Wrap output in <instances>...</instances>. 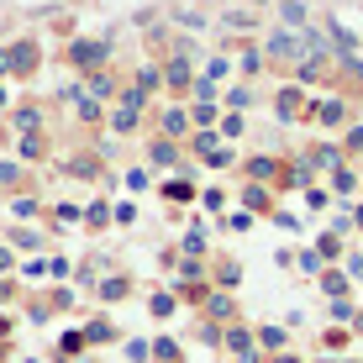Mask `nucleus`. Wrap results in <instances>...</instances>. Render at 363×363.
<instances>
[{"mask_svg": "<svg viewBox=\"0 0 363 363\" xmlns=\"http://www.w3.org/2000/svg\"><path fill=\"white\" fill-rule=\"evenodd\" d=\"M264 58H269V64L274 69H300V64H306V37H300V32H290V27H284V32H274L269 37V48H264Z\"/></svg>", "mask_w": 363, "mask_h": 363, "instance_id": "nucleus-1", "label": "nucleus"}, {"mask_svg": "<svg viewBox=\"0 0 363 363\" xmlns=\"http://www.w3.org/2000/svg\"><path fill=\"white\" fill-rule=\"evenodd\" d=\"M74 64H79L84 74H100V64H106V58H111V43H74Z\"/></svg>", "mask_w": 363, "mask_h": 363, "instance_id": "nucleus-2", "label": "nucleus"}, {"mask_svg": "<svg viewBox=\"0 0 363 363\" xmlns=\"http://www.w3.org/2000/svg\"><path fill=\"white\" fill-rule=\"evenodd\" d=\"M137 111H143V90H127V95H121V106L111 111V127H116V132H132V127H137Z\"/></svg>", "mask_w": 363, "mask_h": 363, "instance_id": "nucleus-3", "label": "nucleus"}, {"mask_svg": "<svg viewBox=\"0 0 363 363\" xmlns=\"http://www.w3.org/2000/svg\"><path fill=\"white\" fill-rule=\"evenodd\" d=\"M311 116H316L321 127H342V121H347V100H316Z\"/></svg>", "mask_w": 363, "mask_h": 363, "instance_id": "nucleus-4", "label": "nucleus"}, {"mask_svg": "<svg viewBox=\"0 0 363 363\" xmlns=\"http://www.w3.org/2000/svg\"><path fill=\"white\" fill-rule=\"evenodd\" d=\"M274 111H279V121H295L300 111H306V95H300L295 84H290V90H279V95H274Z\"/></svg>", "mask_w": 363, "mask_h": 363, "instance_id": "nucleus-5", "label": "nucleus"}, {"mask_svg": "<svg viewBox=\"0 0 363 363\" xmlns=\"http://www.w3.org/2000/svg\"><path fill=\"white\" fill-rule=\"evenodd\" d=\"M279 16H284V27H290V32H306V27H311L306 0H279Z\"/></svg>", "mask_w": 363, "mask_h": 363, "instance_id": "nucleus-6", "label": "nucleus"}, {"mask_svg": "<svg viewBox=\"0 0 363 363\" xmlns=\"http://www.w3.org/2000/svg\"><path fill=\"white\" fill-rule=\"evenodd\" d=\"M37 69V43H16L11 48V74H32Z\"/></svg>", "mask_w": 363, "mask_h": 363, "instance_id": "nucleus-7", "label": "nucleus"}, {"mask_svg": "<svg viewBox=\"0 0 363 363\" xmlns=\"http://www.w3.org/2000/svg\"><path fill=\"white\" fill-rule=\"evenodd\" d=\"M321 295H327V300H347V274L327 269V274H321Z\"/></svg>", "mask_w": 363, "mask_h": 363, "instance_id": "nucleus-8", "label": "nucleus"}, {"mask_svg": "<svg viewBox=\"0 0 363 363\" xmlns=\"http://www.w3.org/2000/svg\"><path fill=\"white\" fill-rule=\"evenodd\" d=\"M147 158H153V164H164V169H169V164H179V147H174L169 137H153V147H147Z\"/></svg>", "mask_w": 363, "mask_h": 363, "instance_id": "nucleus-9", "label": "nucleus"}, {"mask_svg": "<svg viewBox=\"0 0 363 363\" xmlns=\"http://www.w3.org/2000/svg\"><path fill=\"white\" fill-rule=\"evenodd\" d=\"M164 79L174 84V90H184V84H195V74H190V58H174V64L164 69Z\"/></svg>", "mask_w": 363, "mask_h": 363, "instance_id": "nucleus-10", "label": "nucleus"}, {"mask_svg": "<svg viewBox=\"0 0 363 363\" xmlns=\"http://www.w3.org/2000/svg\"><path fill=\"white\" fill-rule=\"evenodd\" d=\"M253 342H258V337L247 332V327H232V332H227V347H232L237 358H247V353H253Z\"/></svg>", "mask_w": 363, "mask_h": 363, "instance_id": "nucleus-11", "label": "nucleus"}, {"mask_svg": "<svg viewBox=\"0 0 363 363\" xmlns=\"http://www.w3.org/2000/svg\"><path fill=\"white\" fill-rule=\"evenodd\" d=\"M221 27H227V32H253L258 16H253V11H227V16H221Z\"/></svg>", "mask_w": 363, "mask_h": 363, "instance_id": "nucleus-12", "label": "nucleus"}, {"mask_svg": "<svg viewBox=\"0 0 363 363\" xmlns=\"http://www.w3.org/2000/svg\"><path fill=\"white\" fill-rule=\"evenodd\" d=\"M332 184H337V195H353L358 190V174L342 164V169H332Z\"/></svg>", "mask_w": 363, "mask_h": 363, "instance_id": "nucleus-13", "label": "nucleus"}, {"mask_svg": "<svg viewBox=\"0 0 363 363\" xmlns=\"http://www.w3.org/2000/svg\"><path fill=\"white\" fill-rule=\"evenodd\" d=\"M206 311H211V316H221V321H232V311H237V306H232V295H211V300H206Z\"/></svg>", "mask_w": 363, "mask_h": 363, "instance_id": "nucleus-14", "label": "nucleus"}, {"mask_svg": "<svg viewBox=\"0 0 363 363\" xmlns=\"http://www.w3.org/2000/svg\"><path fill=\"white\" fill-rule=\"evenodd\" d=\"M242 200H247V211H269V190H264V184H247Z\"/></svg>", "mask_w": 363, "mask_h": 363, "instance_id": "nucleus-15", "label": "nucleus"}, {"mask_svg": "<svg viewBox=\"0 0 363 363\" xmlns=\"http://www.w3.org/2000/svg\"><path fill=\"white\" fill-rule=\"evenodd\" d=\"M153 358H158V363H179V342H169V337H158V342H153Z\"/></svg>", "mask_w": 363, "mask_h": 363, "instance_id": "nucleus-16", "label": "nucleus"}, {"mask_svg": "<svg viewBox=\"0 0 363 363\" xmlns=\"http://www.w3.org/2000/svg\"><path fill=\"white\" fill-rule=\"evenodd\" d=\"M316 253H321V258H337V253H342V237H337V232H321Z\"/></svg>", "mask_w": 363, "mask_h": 363, "instance_id": "nucleus-17", "label": "nucleus"}, {"mask_svg": "<svg viewBox=\"0 0 363 363\" xmlns=\"http://www.w3.org/2000/svg\"><path fill=\"white\" fill-rule=\"evenodd\" d=\"M127 290H132L127 279H106L100 284V300H127Z\"/></svg>", "mask_w": 363, "mask_h": 363, "instance_id": "nucleus-18", "label": "nucleus"}, {"mask_svg": "<svg viewBox=\"0 0 363 363\" xmlns=\"http://www.w3.org/2000/svg\"><path fill=\"white\" fill-rule=\"evenodd\" d=\"M147 311H153V316H174V295H169V290H158L153 300H147Z\"/></svg>", "mask_w": 363, "mask_h": 363, "instance_id": "nucleus-19", "label": "nucleus"}, {"mask_svg": "<svg viewBox=\"0 0 363 363\" xmlns=\"http://www.w3.org/2000/svg\"><path fill=\"white\" fill-rule=\"evenodd\" d=\"M111 337H116V332H111L106 321H90V327H84V342H111Z\"/></svg>", "mask_w": 363, "mask_h": 363, "instance_id": "nucleus-20", "label": "nucleus"}, {"mask_svg": "<svg viewBox=\"0 0 363 363\" xmlns=\"http://www.w3.org/2000/svg\"><path fill=\"white\" fill-rule=\"evenodd\" d=\"M216 279H221V284H227V290H232V284H237V279H242V269H237V264H232V258H221V269H216Z\"/></svg>", "mask_w": 363, "mask_h": 363, "instance_id": "nucleus-21", "label": "nucleus"}, {"mask_svg": "<svg viewBox=\"0 0 363 363\" xmlns=\"http://www.w3.org/2000/svg\"><path fill=\"white\" fill-rule=\"evenodd\" d=\"M184 132V111H164V137H179Z\"/></svg>", "mask_w": 363, "mask_h": 363, "instance_id": "nucleus-22", "label": "nucleus"}, {"mask_svg": "<svg viewBox=\"0 0 363 363\" xmlns=\"http://www.w3.org/2000/svg\"><path fill=\"white\" fill-rule=\"evenodd\" d=\"M274 169H279V164H274V158H253V164H247V174H253V179H269Z\"/></svg>", "mask_w": 363, "mask_h": 363, "instance_id": "nucleus-23", "label": "nucleus"}, {"mask_svg": "<svg viewBox=\"0 0 363 363\" xmlns=\"http://www.w3.org/2000/svg\"><path fill=\"white\" fill-rule=\"evenodd\" d=\"M258 342H264V347H284V327H264V332H258Z\"/></svg>", "mask_w": 363, "mask_h": 363, "instance_id": "nucleus-24", "label": "nucleus"}, {"mask_svg": "<svg viewBox=\"0 0 363 363\" xmlns=\"http://www.w3.org/2000/svg\"><path fill=\"white\" fill-rule=\"evenodd\" d=\"M195 153H200V158L216 153V132H200V137H195Z\"/></svg>", "mask_w": 363, "mask_h": 363, "instance_id": "nucleus-25", "label": "nucleus"}, {"mask_svg": "<svg viewBox=\"0 0 363 363\" xmlns=\"http://www.w3.org/2000/svg\"><path fill=\"white\" fill-rule=\"evenodd\" d=\"M184 253H190V258L206 253V232H190V237H184Z\"/></svg>", "mask_w": 363, "mask_h": 363, "instance_id": "nucleus-26", "label": "nucleus"}, {"mask_svg": "<svg viewBox=\"0 0 363 363\" xmlns=\"http://www.w3.org/2000/svg\"><path fill=\"white\" fill-rule=\"evenodd\" d=\"M111 84H116L111 74H90V95H111Z\"/></svg>", "mask_w": 363, "mask_h": 363, "instance_id": "nucleus-27", "label": "nucleus"}, {"mask_svg": "<svg viewBox=\"0 0 363 363\" xmlns=\"http://www.w3.org/2000/svg\"><path fill=\"white\" fill-rule=\"evenodd\" d=\"M164 195H169V200H190L195 190H190V184H184V179H174V184H164Z\"/></svg>", "mask_w": 363, "mask_h": 363, "instance_id": "nucleus-28", "label": "nucleus"}, {"mask_svg": "<svg viewBox=\"0 0 363 363\" xmlns=\"http://www.w3.org/2000/svg\"><path fill=\"white\" fill-rule=\"evenodd\" d=\"M332 316H337V321H353L358 311H353V300H332Z\"/></svg>", "mask_w": 363, "mask_h": 363, "instance_id": "nucleus-29", "label": "nucleus"}, {"mask_svg": "<svg viewBox=\"0 0 363 363\" xmlns=\"http://www.w3.org/2000/svg\"><path fill=\"white\" fill-rule=\"evenodd\" d=\"M79 116H84V121H95V116H100V106H95V95H79Z\"/></svg>", "mask_w": 363, "mask_h": 363, "instance_id": "nucleus-30", "label": "nucleus"}, {"mask_svg": "<svg viewBox=\"0 0 363 363\" xmlns=\"http://www.w3.org/2000/svg\"><path fill=\"white\" fill-rule=\"evenodd\" d=\"M58 347H64V353H79V347H84V332H69V337H64Z\"/></svg>", "mask_w": 363, "mask_h": 363, "instance_id": "nucleus-31", "label": "nucleus"}, {"mask_svg": "<svg viewBox=\"0 0 363 363\" xmlns=\"http://www.w3.org/2000/svg\"><path fill=\"white\" fill-rule=\"evenodd\" d=\"M347 153H363V127H347Z\"/></svg>", "mask_w": 363, "mask_h": 363, "instance_id": "nucleus-32", "label": "nucleus"}, {"mask_svg": "<svg viewBox=\"0 0 363 363\" xmlns=\"http://www.w3.org/2000/svg\"><path fill=\"white\" fill-rule=\"evenodd\" d=\"M347 279H363V253H353V258H347Z\"/></svg>", "mask_w": 363, "mask_h": 363, "instance_id": "nucleus-33", "label": "nucleus"}, {"mask_svg": "<svg viewBox=\"0 0 363 363\" xmlns=\"http://www.w3.org/2000/svg\"><path fill=\"white\" fill-rule=\"evenodd\" d=\"M11 269V247H0V274H6Z\"/></svg>", "mask_w": 363, "mask_h": 363, "instance_id": "nucleus-34", "label": "nucleus"}, {"mask_svg": "<svg viewBox=\"0 0 363 363\" xmlns=\"http://www.w3.org/2000/svg\"><path fill=\"white\" fill-rule=\"evenodd\" d=\"M0 74H11V53H0Z\"/></svg>", "mask_w": 363, "mask_h": 363, "instance_id": "nucleus-35", "label": "nucleus"}, {"mask_svg": "<svg viewBox=\"0 0 363 363\" xmlns=\"http://www.w3.org/2000/svg\"><path fill=\"white\" fill-rule=\"evenodd\" d=\"M0 300H11V279H0Z\"/></svg>", "mask_w": 363, "mask_h": 363, "instance_id": "nucleus-36", "label": "nucleus"}, {"mask_svg": "<svg viewBox=\"0 0 363 363\" xmlns=\"http://www.w3.org/2000/svg\"><path fill=\"white\" fill-rule=\"evenodd\" d=\"M353 227H358V232H363V206H358V211H353Z\"/></svg>", "mask_w": 363, "mask_h": 363, "instance_id": "nucleus-37", "label": "nucleus"}, {"mask_svg": "<svg viewBox=\"0 0 363 363\" xmlns=\"http://www.w3.org/2000/svg\"><path fill=\"white\" fill-rule=\"evenodd\" d=\"M274 363H300V358H295V353H279V358H274Z\"/></svg>", "mask_w": 363, "mask_h": 363, "instance_id": "nucleus-38", "label": "nucleus"}, {"mask_svg": "<svg viewBox=\"0 0 363 363\" xmlns=\"http://www.w3.org/2000/svg\"><path fill=\"white\" fill-rule=\"evenodd\" d=\"M353 332H363V311H358V316H353Z\"/></svg>", "mask_w": 363, "mask_h": 363, "instance_id": "nucleus-39", "label": "nucleus"}]
</instances>
